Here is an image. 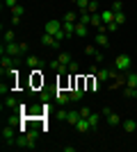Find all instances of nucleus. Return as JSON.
I'll list each match as a JSON object with an SVG mask.
<instances>
[{
    "mask_svg": "<svg viewBox=\"0 0 137 152\" xmlns=\"http://www.w3.org/2000/svg\"><path fill=\"white\" fill-rule=\"evenodd\" d=\"M114 70H117V73H128V70H133V57L130 55H119V57L114 59Z\"/></svg>",
    "mask_w": 137,
    "mask_h": 152,
    "instance_id": "nucleus-1",
    "label": "nucleus"
},
{
    "mask_svg": "<svg viewBox=\"0 0 137 152\" xmlns=\"http://www.w3.org/2000/svg\"><path fill=\"white\" fill-rule=\"evenodd\" d=\"M2 55H9V57H19V55H23V50H21V43H16V41H12V43H5V45H2Z\"/></svg>",
    "mask_w": 137,
    "mask_h": 152,
    "instance_id": "nucleus-2",
    "label": "nucleus"
},
{
    "mask_svg": "<svg viewBox=\"0 0 137 152\" xmlns=\"http://www.w3.org/2000/svg\"><path fill=\"white\" fill-rule=\"evenodd\" d=\"M59 30H62V20H57V18L48 20V23H46V27H44V32H46V34H53V37H55V34H57Z\"/></svg>",
    "mask_w": 137,
    "mask_h": 152,
    "instance_id": "nucleus-3",
    "label": "nucleus"
},
{
    "mask_svg": "<svg viewBox=\"0 0 137 152\" xmlns=\"http://www.w3.org/2000/svg\"><path fill=\"white\" fill-rule=\"evenodd\" d=\"M23 14H25V7L21 5V2L16 7H12V23H14V25H19V23H21V16H23Z\"/></svg>",
    "mask_w": 137,
    "mask_h": 152,
    "instance_id": "nucleus-4",
    "label": "nucleus"
},
{
    "mask_svg": "<svg viewBox=\"0 0 137 152\" xmlns=\"http://www.w3.org/2000/svg\"><path fill=\"white\" fill-rule=\"evenodd\" d=\"M117 75L119 73H114V70H107V68H101V70H96V77L101 80V82H107V80H117Z\"/></svg>",
    "mask_w": 137,
    "mask_h": 152,
    "instance_id": "nucleus-5",
    "label": "nucleus"
},
{
    "mask_svg": "<svg viewBox=\"0 0 137 152\" xmlns=\"http://www.w3.org/2000/svg\"><path fill=\"white\" fill-rule=\"evenodd\" d=\"M0 136H2V143H5V145H9V143L14 141V129H12L9 125H5V127H2V132H0Z\"/></svg>",
    "mask_w": 137,
    "mask_h": 152,
    "instance_id": "nucleus-6",
    "label": "nucleus"
},
{
    "mask_svg": "<svg viewBox=\"0 0 137 152\" xmlns=\"http://www.w3.org/2000/svg\"><path fill=\"white\" fill-rule=\"evenodd\" d=\"M80 118H82V116H80V109H69V114H66V123H69V125L76 127V123H78Z\"/></svg>",
    "mask_w": 137,
    "mask_h": 152,
    "instance_id": "nucleus-7",
    "label": "nucleus"
},
{
    "mask_svg": "<svg viewBox=\"0 0 137 152\" xmlns=\"http://www.w3.org/2000/svg\"><path fill=\"white\" fill-rule=\"evenodd\" d=\"M76 129H78L80 134H85V132H89V129H91V125H89V118H80V121L76 123Z\"/></svg>",
    "mask_w": 137,
    "mask_h": 152,
    "instance_id": "nucleus-8",
    "label": "nucleus"
},
{
    "mask_svg": "<svg viewBox=\"0 0 137 152\" xmlns=\"http://www.w3.org/2000/svg\"><path fill=\"white\" fill-rule=\"evenodd\" d=\"M101 20H103L105 25L114 23V12H112V9H103V12H101Z\"/></svg>",
    "mask_w": 137,
    "mask_h": 152,
    "instance_id": "nucleus-9",
    "label": "nucleus"
},
{
    "mask_svg": "<svg viewBox=\"0 0 137 152\" xmlns=\"http://www.w3.org/2000/svg\"><path fill=\"white\" fill-rule=\"evenodd\" d=\"M124 75H126V86H133V89H137V73L128 70V73H124Z\"/></svg>",
    "mask_w": 137,
    "mask_h": 152,
    "instance_id": "nucleus-10",
    "label": "nucleus"
},
{
    "mask_svg": "<svg viewBox=\"0 0 137 152\" xmlns=\"http://www.w3.org/2000/svg\"><path fill=\"white\" fill-rule=\"evenodd\" d=\"M121 127H124L126 134H133L137 129V121H121Z\"/></svg>",
    "mask_w": 137,
    "mask_h": 152,
    "instance_id": "nucleus-11",
    "label": "nucleus"
},
{
    "mask_svg": "<svg viewBox=\"0 0 137 152\" xmlns=\"http://www.w3.org/2000/svg\"><path fill=\"white\" fill-rule=\"evenodd\" d=\"M89 34V25H85V23H76V37H87Z\"/></svg>",
    "mask_w": 137,
    "mask_h": 152,
    "instance_id": "nucleus-12",
    "label": "nucleus"
},
{
    "mask_svg": "<svg viewBox=\"0 0 137 152\" xmlns=\"http://www.w3.org/2000/svg\"><path fill=\"white\" fill-rule=\"evenodd\" d=\"M107 32H98L96 34V45H101V48H107Z\"/></svg>",
    "mask_w": 137,
    "mask_h": 152,
    "instance_id": "nucleus-13",
    "label": "nucleus"
},
{
    "mask_svg": "<svg viewBox=\"0 0 137 152\" xmlns=\"http://www.w3.org/2000/svg\"><path fill=\"white\" fill-rule=\"evenodd\" d=\"M78 18H80V12H66L64 14V23H78Z\"/></svg>",
    "mask_w": 137,
    "mask_h": 152,
    "instance_id": "nucleus-14",
    "label": "nucleus"
},
{
    "mask_svg": "<svg viewBox=\"0 0 137 152\" xmlns=\"http://www.w3.org/2000/svg\"><path fill=\"white\" fill-rule=\"evenodd\" d=\"M25 64L30 66V68H39V66H44V64H41V59H39V57H32V55H30V57H25Z\"/></svg>",
    "mask_w": 137,
    "mask_h": 152,
    "instance_id": "nucleus-15",
    "label": "nucleus"
},
{
    "mask_svg": "<svg viewBox=\"0 0 137 152\" xmlns=\"http://www.w3.org/2000/svg\"><path fill=\"white\" fill-rule=\"evenodd\" d=\"M87 118H89V125H91V129H96V127L101 125V116H98V114H94V111H91V114L87 116Z\"/></svg>",
    "mask_w": 137,
    "mask_h": 152,
    "instance_id": "nucleus-16",
    "label": "nucleus"
},
{
    "mask_svg": "<svg viewBox=\"0 0 137 152\" xmlns=\"http://www.w3.org/2000/svg\"><path fill=\"white\" fill-rule=\"evenodd\" d=\"M0 66H2V70L12 68V57H9V55H2V59H0Z\"/></svg>",
    "mask_w": 137,
    "mask_h": 152,
    "instance_id": "nucleus-17",
    "label": "nucleus"
},
{
    "mask_svg": "<svg viewBox=\"0 0 137 152\" xmlns=\"http://www.w3.org/2000/svg\"><path fill=\"white\" fill-rule=\"evenodd\" d=\"M89 2H91V0H76V7H78V12H80V14H82V12H87Z\"/></svg>",
    "mask_w": 137,
    "mask_h": 152,
    "instance_id": "nucleus-18",
    "label": "nucleus"
},
{
    "mask_svg": "<svg viewBox=\"0 0 137 152\" xmlns=\"http://www.w3.org/2000/svg\"><path fill=\"white\" fill-rule=\"evenodd\" d=\"M110 9L114 14H119V12H124V2H121V0H114V2H112L110 5Z\"/></svg>",
    "mask_w": 137,
    "mask_h": 152,
    "instance_id": "nucleus-19",
    "label": "nucleus"
},
{
    "mask_svg": "<svg viewBox=\"0 0 137 152\" xmlns=\"http://www.w3.org/2000/svg\"><path fill=\"white\" fill-rule=\"evenodd\" d=\"M107 123H110L112 127H117V125H121V118H119L117 114H110V116H107Z\"/></svg>",
    "mask_w": 137,
    "mask_h": 152,
    "instance_id": "nucleus-20",
    "label": "nucleus"
},
{
    "mask_svg": "<svg viewBox=\"0 0 137 152\" xmlns=\"http://www.w3.org/2000/svg\"><path fill=\"white\" fill-rule=\"evenodd\" d=\"M14 109V107H19V102H16V98H7L5 100V104H2V109Z\"/></svg>",
    "mask_w": 137,
    "mask_h": 152,
    "instance_id": "nucleus-21",
    "label": "nucleus"
},
{
    "mask_svg": "<svg viewBox=\"0 0 137 152\" xmlns=\"http://www.w3.org/2000/svg\"><path fill=\"white\" fill-rule=\"evenodd\" d=\"M85 52H87V55H89V57H96V55H98V48H96V45H85Z\"/></svg>",
    "mask_w": 137,
    "mask_h": 152,
    "instance_id": "nucleus-22",
    "label": "nucleus"
},
{
    "mask_svg": "<svg viewBox=\"0 0 137 152\" xmlns=\"http://www.w3.org/2000/svg\"><path fill=\"white\" fill-rule=\"evenodd\" d=\"M59 64H66V66H69V64H71V55H69V52H59Z\"/></svg>",
    "mask_w": 137,
    "mask_h": 152,
    "instance_id": "nucleus-23",
    "label": "nucleus"
},
{
    "mask_svg": "<svg viewBox=\"0 0 137 152\" xmlns=\"http://www.w3.org/2000/svg\"><path fill=\"white\" fill-rule=\"evenodd\" d=\"M124 95H126V98H137V89H133V86H126V89H124Z\"/></svg>",
    "mask_w": 137,
    "mask_h": 152,
    "instance_id": "nucleus-24",
    "label": "nucleus"
},
{
    "mask_svg": "<svg viewBox=\"0 0 137 152\" xmlns=\"http://www.w3.org/2000/svg\"><path fill=\"white\" fill-rule=\"evenodd\" d=\"M12 41H16V34H14V30H7L5 32V43H12Z\"/></svg>",
    "mask_w": 137,
    "mask_h": 152,
    "instance_id": "nucleus-25",
    "label": "nucleus"
},
{
    "mask_svg": "<svg viewBox=\"0 0 137 152\" xmlns=\"http://www.w3.org/2000/svg\"><path fill=\"white\" fill-rule=\"evenodd\" d=\"M87 12L89 14H98V0H91L89 7H87Z\"/></svg>",
    "mask_w": 137,
    "mask_h": 152,
    "instance_id": "nucleus-26",
    "label": "nucleus"
},
{
    "mask_svg": "<svg viewBox=\"0 0 137 152\" xmlns=\"http://www.w3.org/2000/svg\"><path fill=\"white\" fill-rule=\"evenodd\" d=\"M114 23H119V25H124V23H126V14H124V12L114 14Z\"/></svg>",
    "mask_w": 137,
    "mask_h": 152,
    "instance_id": "nucleus-27",
    "label": "nucleus"
},
{
    "mask_svg": "<svg viewBox=\"0 0 137 152\" xmlns=\"http://www.w3.org/2000/svg\"><path fill=\"white\" fill-rule=\"evenodd\" d=\"M66 114H69L66 109H59L57 111V121H66Z\"/></svg>",
    "mask_w": 137,
    "mask_h": 152,
    "instance_id": "nucleus-28",
    "label": "nucleus"
},
{
    "mask_svg": "<svg viewBox=\"0 0 137 152\" xmlns=\"http://www.w3.org/2000/svg\"><path fill=\"white\" fill-rule=\"evenodd\" d=\"M19 5V0H5V7L7 9H12V7H16Z\"/></svg>",
    "mask_w": 137,
    "mask_h": 152,
    "instance_id": "nucleus-29",
    "label": "nucleus"
},
{
    "mask_svg": "<svg viewBox=\"0 0 137 152\" xmlns=\"http://www.w3.org/2000/svg\"><path fill=\"white\" fill-rule=\"evenodd\" d=\"M89 114H91V109H89V107H82V109H80V116H82V118H87Z\"/></svg>",
    "mask_w": 137,
    "mask_h": 152,
    "instance_id": "nucleus-30",
    "label": "nucleus"
},
{
    "mask_svg": "<svg viewBox=\"0 0 137 152\" xmlns=\"http://www.w3.org/2000/svg\"><path fill=\"white\" fill-rule=\"evenodd\" d=\"M76 70H78V61H71L69 64V73H76Z\"/></svg>",
    "mask_w": 137,
    "mask_h": 152,
    "instance_id": "nucleus-31",
    "label": "nucleus"
},
{
    "mask_svg": "<svg viewBox=\"0 0 137 152\" xmlns=\"http://www.w3.org/2000/svg\"><path fill=\"white\" fill-rule=\"evenodd\" d=\"M119 30V23H110V25H107V32H117Z\"/></svg>",
    "mask_w": 137,
    "mask_h": 152,
    "instance_id": "nucleus-32",
    "label": "nucleus"
},
{
    "mask_svg": "<svg viewBox=\"0 0 137 152\" xmlns=\"http://www.w3.org/2000/svg\"><path fill=\"white\" fill-rule=\"evenodd\" d=\"M101 114H103V116H105V118H107V116H110V114H112V109H110V107H103V109H101Z\"/></svg>",
    "mask_w": 137,
    "mask_h": 152,
    "instance_id": "nucleus-33",
    "label": "nucleus"
},
{
    "mask_svg": "<svg viewBox=\"0 0 137 152\" xmlns=\"http://www.w3.org/2000/svg\"><path fill=\"white\" fill-rule=\"evenodd\" d=\"M21 50H23V55H27V50H30V48H27V43H25V41H21Z\"/></svg>",
    "mask_w": 137,
    "mask_h": 152,
    "instance_id": "nucleus-34",
    "label": "nucleus"
},
{
    "mask_svg": "<svg viewBox=\"0 0 137 152\" xmlns=\"http://www.w3.org/2000/svg\"><path fill=\"white\" fill-rule=\"evenodd\" d=\"M135 55H137V52H135Z\"/></svg>",
    "mask_w": 137,
    "mask_h": 152,
    "instance_id": "nucleus-35",
    "label": "nucleus"
}]
</instances>
